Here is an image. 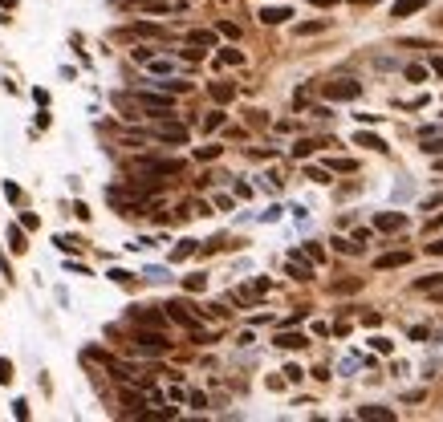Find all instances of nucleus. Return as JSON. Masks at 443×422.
<instances>
[{
    "mask_svg": "<svg viewBox=\"0 0 443 422\" xmlns=\"http://www.w3.org/2000/svg\"><path fill=\"white\" fill-rule=\"evenodd\" d=\"M8 248H12L17 256L29 248V244H25V223H21V227H8Z\"/></svg>",
    "mask_w": 443,
    "mask_h": 422,
    "instance_id": "nucleus-16",
    "label": "nucleus"
},
{
    "mask_svg": "<svg viewBox=\"0 0 443 422\" xmlns=\"http://www.w3.org/2000/svg\"><path fill=\"white\" fill-rule=\"evenodd\" d=\"M358 419H370V422H395V410H391V406H358Z\"/></svg>",
    "mask_w": 443,
    "mask_h": 422,
    "instance_id": "nucleus-9",
    "label": "nucleus"
},
{
    "mask_svg": "<svg viewBox=\"0 0 443 422\" xmlns=\"http://www.w3.org/2000/svg\"><path fill=\"white\" fill-rule=\"evenodd\" d=\"M354 142H358V146H370V151H391V146H387L378 134H358Z\"/></svg>",
    "mask_w": 443,
    "mask_h": 422,
    "instance_id": "nucleus-21",
    "label": "nucleus"
},
{
    "mask_svg": "<svg viewBox=\"0 0 443 422\" xmlns=\"http://www.w3.org/2000/svg\"><path fill=\"white\" fill-rule=\"evenodd\" d=\"M293 12L289 8H261V25H285Z\"/></svg>",
    "mask_w": 443,
    "mask_h": 422,
    "instance_id": "nucleus-14",
    "label": "nucleus"
},
{
    "mask_svg": "<svg viewBox=\"0 0 443 422\" xmlns=\"http://www.w3.org/2000/svg\"><path fill=\"white\" fill-rule=\"evenodd\" d=\"M0 381H4V386H8V381H12V366H8V362H4V357H0Z\"/></svg>",
    "mask_w": 443,
    "mask_h": 422,
    "instance_id": "nucleus-40",
    "label": "nucleus"
},
{
    "mask_svg": "<svg viewBox=\"0 0 443 422\" xmlns=\"http://www.w3.org/2000/svg\"><path fill=\"white\" fill-rule=\"evenodd\" d=\"M208 89H212L216 102H232V98H236V85H228V82H212Z\"/></svg>",
    "mask_w": 443,
    "mask_h": 422,
    "instance_id": "nucleus-17",
    "label": "nucleus"
},
{
    "mask_svg": "<svg viewBox=\"0 0 443 422\" xmlns=\"http://www.w3.org/2000/svg\"><path fill=\"white\" fill-rule=\"evenodd\" d=\"M147 69H151V74H159V78H163V74H171V69H175V65H171V61H163V57H151V61H147Z\"/></svg>",
    "mask_w": 443,
    "mask_h": 422,
    "instance_id": "nucleus-24",
    "label": "nucleus"
},
{
    "mask_svg": "<svg viewBox=\"0 0 443 422\" xmlns=\"http://www.w3.org/2000/svg\"><path fill=\"white\" fill-rule=\"evenodd\" d=\"M431 69H435V74L443 78V57H431Z\"/></svg>",
    "mask_w": 443,
    "mask_h": 422,
    "instance_id": "nucleus-43",
    "label": "nucleus"
},
{
    "mask_svg": "<svg viewBox=\"0 0 443 422\" xmlns=\"http://www.w3.org/2000/svg\"><path fill=\"white\" fill-rule=\"evenodd\" d=\"M354 4H378V0H354Z\"/></svg>",
    "mask_w": 443,
    "mask_h": 422,
    "instance_id": "nucleus-46",
    "label": "nucleus"
},
{
    "mask_svg": "<svg viewBox=\"0 0 443 422\" xmlns=\"http://www.w3.org/2000/svg\"><path fill=\"white\" fill-rule=\"evenodd\" d=\"M131 170L134 175H159V179H167V175H179V163L175 159H134Z\"/></svg>",
    "mask_w": 443,
    "mask_h": 422,
    "instance_id": "nucleus-1",
    "label": "nucleus"
},
{
    "mask_svg": "<svg viewBox=\"0 0 443 422\" xmlns=\"http://www.w3.org/2000/svg\"><path fill=\"white\" fill-rule=\"evenodd\" d=\"M167 317H171V321H179L183 329H199V313H195L187 300H171V304H167Z\"/></svg>",
    "mask_w": 443,
    "mask_h": 422,
    "instance_id": "nucleus-4",
    "label": "nucleus"
},
{
    "mask_svg": "<svg viewBox=\"0 0 443 422\" xmlns=\"http://www.w3.org/2000/svg\"><path fill=\"white\" fill-rule=\"evenodd\" d=\"M423 8H427V0H395L391 16H411V12H423Z\"/></svg>",
    "mask_w": 443,
    "mask_h": 422,
    "instance_id": "nucleus-12",
    "label": "nucleus"
},
{
    "mask_svg": "<svg viewBox=\"0 0 443 422\" xmlns=\"http://www.w3.org/2000/svg\"><path fill=\"white\" fill-rule=\"evenodd\" d=\"M220 126H224V114L220 110H212V114L204 118V130H220Z\"/></svg>",
    "mask_w": 443,
    "mask_h": 422,
    "instance_id": "nucleus-29",
    "label": "nucleus"
},
{
    "mask_svg": "<svg viewBox=\"0 0 443 422\" xmlns=\"http://www.w3.org/2000/svg\"><path fill=\"white\" fill-rule=\"evenodd\" d=\"M191 252H195V240H183V244L175 248V260H187Z\"/></svg>",
    "mask_w": 443,
    "mask_h": 422,
    "instance_id": "nucleus-33",
    "label": "nucleus"
},
{
    "mask_svg": "<svg viewBox=\"0 0 443 422\" xmlns=\"http://www.w3.org/2000/svg\"><path fill=\"white\" fill-rule=\"evenodd\" d=\"M131 317H134V325H142V329H163L167 325V313H155V309H134Z\"/></svg>",
    "mask_w": 443,
    "mask_h": 422,
    "instance_id": "nucleus-6",
    "label": "nucleus"
},
{
    "mask_svg": "<svg viewBox=\"0 0 443 422\" xmlns=\"http://www.w3.org/2000/svg\"><path fill=\"white\" fill-rule=\"evenodd\" d=\"M415 289H419V293H435V289H443V272H435V276H423V280H415Z\"/></svg>",
    "mask_w": 443,
    "mask_h": 422,
    "instance_id": "nucleus-20",
    "label": "nucleus"
},
{
    "mask_svg": "<svg viewBox=\"0 0 443 422\" xmlns=\"http://www.w3.org/2000/svg\"><path fill=\"white\" fill-rule=\"evenodd\" d=\"M358 93H362V82H350V78L325 82V98H329V102H354Z\"/></svg>",
    "mask_w": 443,
    "mask_h": 422,
    "instance_id": "nucleus-3",
    "label": "nucleus"
},
{
    "mask_svg": "<svg viewBox=\"0 0 443 422\" xmlns=\"http://www.w3.org/2000/svg\"><path fill=\"white\" fill-rule=\"evenodd\" d=\"M407 260H411L407 252H387V256H378V260H374V268H382V272H387V268H402Z\"/></svg>",
    "mask_w": 443,
    "mask_h": 422,
    "instance_id": "nucleus-13",
    "label": "nucleus"
},
{
    "mask_svg": "<svg viewBox=\"0 0 443 422\" xmlns=\"http://www.w3.org/2000/svg\"><path fill=\"white\" fill-rule=\"evenodd\" d=\"M370 345H374L378 353H391V349H395V341H391V337H374V341H370Z\"/></svg>",
    "mask_w": 443,
    "mask_h": 422,
    "instance_id": "nucleus-35",
    "label": "nucleus"
},
{
    "mask_svg": "<svg viewBox=\"0 0 443 422\" xmlns=\"http://www.w3.org/2000/svg\"><path fill=\"white\" fill-rule=\"evenodd\" d=\"M220 33H224V37H232V41H236V37H240V29H236V25H232V21H220Z\"/></svg>",
    "mask_w": 443,
    "mask_h": 422,
    "instance_id": "nucleus-37",
    "label": "nucleus"
},
{
    "mask_svg": "<svg viewBox=\"0 0 443 422\" xmlns=\"http://www.w3.org/2000/svg\"><path fill=\"white\" fill-rule=\"evenodd\" d=\"M374 227H378V232H402V227H407V215H402V211H378V215H374Z\"/></svg>",
    "mask_w": 443,
    "mask_h": 422,
    "instance_id": "nucleus-5",
    "label": "nucleus"
},
{
    "mask_svg": "<svg viewBox=\"0 0 443 422\" xmlns=\"http://www.w3.org/2000/svg\"><path fill=\"white\" fill-rule=\"evenodd\" d=\"M155 134H159L163 142H179V146L187 142V126H179V122H163V126L155 130Z\"/></svg>",
    "mask_w": 443,
    "mask_h": 422,
    "instance_id": "nucleus-8",
    "label": "nucleus"
},
{
    "mask_svg": "<svg viewBox=\"0 0 443 422\" xmlns=\"http://www.w3.org/2000/svg\"><path fill=\"white\" fill-rule=\"evenodd\" d=\"M122 4H134V8H147V12H167V8H179L175 0H122Z\"/></svg>",
    "mask_w": 443,
    "mask_h": 422,
    "instance_id": "nucleus-10",
    "label": "nucleus"
},
{
    "mask_svg": "<svg viewBox=\"0 0 443 422\" xmlns=\"http://www.w3.org/2000/svg\"><path fill=\"white\" fill-rule=\"evenodd\" d=\"M310 4H317V8H334L338 0H310Z\"/></svg>",
    "mask_w": 443,
    "mask_h": 422,
    "instance_id": "nucleus-44",
    "label": "nucleus"
},
{
    "mask_svg": "<svg viewBox=\"0 0 443 422\" xmlns=\"http://www.w3.org/2000/svg\"><path fill=\"white\" fill-rule=\"evenodd\" d=\"M134 345H138L142 353H167V349H171V341L163 337L159 329H138V333H134Z\"/></svg>",
    "mask_w": 443,
    "mask_h": 422,
    "instance_id": "nucleus-2",
    "label": "nucleus"
},
{
    "mask_svg": "<svg viewBox=\"0 0 443 422\" xmlns=\"http://www.w3.org/2000/svg\"><path fill=\"white\" fill-rule=\"evenodd\" d=\"M134 102H138V106H147V110H155V114L171 110V93H134Z\"/></svg>",
    "mask_w": 443,
    "mask_h": 422,
    "instance_id": "nucleus-7",
    "label": "nucleus"
},
{
    "mask_svg": "<svg viewBox=\"0 0 443 422\" xmlns=\"http://www.w3.org/2000/svg\"><path fill=\"white\" fill-rule=\"evenodd\" d=\"M305 179H313V183H329V170H321V167H310V170H305Z\"/></svg>",
    "mask_w": 443,
    "mask_h": 422,
    "instance_id": "nucleus-31",
    "label": "nucleus"
},
{
    "mask_svg": "<svg viewBox=\"0 0 443 422\" xmlns=\"http://www.w3.org/2000/svg\"><path fill=\"white\" fill-rule=\"evenodd\" d=\"M21 223H25V227H29V232H37V227H41V219H37V215H33V211H25V215H21Z\"/></svg>",
    "mask_w": 443,
    "mask_h": 422,
    "instance_id": "nucleus-36",
    "label": "nucleus"
},
{
    "mask_svg": "<svg viewBox=\"0 0 443 422\" xmlns=\"http://www.w3.org/2000/svg\"><path fill=\"white\" fill-rule=\"evenodd\" d=\"M12 4H17V0H0V8H12Z\"/></svg>",
    "mask_w": 443,
    "mask_h": 422,
    "instance_id": "nucleus-45",
    "label": "nucleus"
},
{
    "mask_svg": "<svg viewBox=\"0 0 443 422\" xmlns=\"http://www.w3.org/2000/svg\"><path fill=\"white\" fill-rule=\"evenodd\" d=\"M329 29V21H305V25H297V37H313V33H325Z\"/></svg>",
    "mask_w": 443,
    "mask_h": 422,
    "instance_id": "nucleus-19",
    "label": "nucleus"
},
{
    "mask_svg": "<svg viewBox=\"0 0 443 422\" xmlns=\"http://www.w3.org/2000/svg\"><path fill=\"white\" fill-rule=\"evenodd\" d=\"M427 252H431V256H443V236H440V240H431V244H427Z\"/></svg>",
    "mask_w": 443,
    "mask_h": 422,
    "instance_id": "nucleus-42",
    "label": "nucleus"
},
{
    "mask_svg": "<svg viewBox=\"0 0 443 422\" xmlns=\"http://www.w3.org/2000/svg\"><path fill=\"white\" fill-rule=\"evenodd\" d=\"M277 345H281V349H305V345H310V337H305V333H277Z\"/></svg>",
    "mask_w": 443,
    "mask_h": 422,
    "instance_id": "nucleus-11",
    "label": "nucleus"
},
{
    "mask_svg": "<svg viewBox=\"0 0 443 422\" xmlns=\"http://www.w3.org/2000/svg\"><path fill=\"white\" fill-rule=\"evenodd\" d=\"M423 151H427V155H443V138H431V134H423Z\"/></svg>",
    "mask_w": 443,
    "mask_h": 422,
    "instance_id": "nucleus-27",
    "label": "nucleus"
},
{
    "mask_svg": "<svg viewBox=\"0 0 443 422\" xmlns=\"http://www.w3.org/2000/svg\"><path fill=\"white\" fill-rule=\"evenodd\" d=\"M131 33H134V37H167V29H159V25H147V21H138Z\"/></svg>",
    "mask_w": 443,
    "mask_h": 422,
    "instance_id": "nucleus-18",
    "label": "nucleus"
},
{
    "mask_svg": "<svg viewBox=\"0 0 443 422\" xmlns=\"http://www.w3.org/2000/svg\"><path fill=\"white\" fill-rule=\"evenodd\" d=\"M12 414L25 422V419H29V402H25V398H17V402H12Z\"/></svg>",
    "mask_w": 443,
    "mask_h": 422,
    "instance_id": "nucleus-34",
    "label": "nucleus"
},
{
    "mask_svg": "<svg viewBox=\"0 0 443 422\" xmlns=\"http://www.w3.org/2000/svg\"><path fill=\"white\" fill-rule=\"evenodd\" d=\"M305 252H310V260H313V264H321V260H325V252H321L317 244H305Z\"/></svg>",
    "mask_w": 443,
    "mask_h": 422,
    "instance_id": "nucleus-38",
    "label": "nucleus"
},
{
    "mask_svg": "<svg viewBox=\"0 0 443 422\" xmlns=\"http://www.w3.org/2000/svg\"><path fill=\"white\" fill-rule=\"evenodd\" d=\"M329 170H358L354 159H329Z\"/></svg>",
    "mask_w": 443,
    "mask_h": 422,
    "instance_id": "nucleus-30",
    "label": "nucleus"
},
{
    "mask_svg": "<svg viewBox=\"0 0 443 422\" xmlns=\"http://www.w3.org/2000/svg\"><path fill=\"white\" fill-rule=\"evenodd\" d=\"M220 65H244V53L240 49H220Z\"/></svg>",
    "mask_w": 443,
    "mask_h": 422,
    "instance_id": "nucleus-23",
    "label": "nucleus"
},
{
    "mask_svg": "<svg viewBox=\"0 0 443 422\" xmlns=\"http://www.w3.org/2000/svg\"><path fill=\"white\" fill-rule=\"evenodd\" d=\"M57 248H61V252H78L82 240H78V236H57Z\"/></svg>",
    "mask_w": 443,
    "mask_h": 422,
    "instance_id": "nucleus-25",
    "label": "nucleus"
},
{
    "mask_svg": "<svg viewBox=\"0 0 443 422\" xmlns=\"http://www.w3.org/2000/svg\"><path fill=\"white\" fill-rule=\"evenodd\" d=\"M313 146H321V142H313V138H301V142L293 146V155H297V159H305V155H310Z\"/></svg>",
    "mask_w": 443,
    "mask_h": 422,
    "instance_id": "nucleus-28",
    "label": "nucleus"
},
{
    "mask_svg": "<svg viewBox=\"0 0 443 422\" xmlns=\"http://www.w3.org/2000/svg\"><path fill=\"white\" fill-rule=\"evenodd\" d=\"M423 78H427L423 65H407V82H423Z\"/></svg>",
    "mask_w": 443,
    "mask_h": 422,
    "instance_id": "nucleus-32",
    "label": "nucleus"
},
{
    "mask_svg": "<svg viewBox=\"0 0 443 422\" xmlns=\"http://www.w3.org/2000/svg\"><path fill=\"white\" fill-rule=\"evenodd\" d=\"M285 378H289V381H301V378H305V370H301V366H289V370H285Z\"/></svg>",
    "mask_w": 443,
    "mask_h": 422,
    "instance_id": "nucleus-39",
    "label": "nucleus"
},
{
    "mask_svg": "<svg viewBox=\"0 0 443 422\" xmlns=\"http://www.w3.org/2000/svg\"><path fill=\"white\" fill-rule=\"evenodd\" d=\"M183 289H187V293H204V289H208V276H187Z\"/></svg>",
    "mask_w": 443,
    "mask_h": 422,
    "instance_id": "nucleus-26",
    "label": "nucleus"
},
{
    "mask_svg": "<svg viewBox=\"0 0 443 422\" xmlns=\"http://www.w3.org/2000/svg\"><path fill=\"white\" fill-rule=\"evenodd\" d=\"M289 276H297V280H310L313 268H310V264H305V260H301L297 252H293V260H289Z\"/></svg>",
    "mask_w": 443,
    "mask_h": 422,
    "instance_id": "nucleus-15",
    "label": "nucleus"
},
{
    "mask_svg": "<svg viewBox=\"0 0 443 422\" xmlns=\"http://www.w3.org/2000/svg\"><path fill=\"white\" fill-rule=\"evenodd\" d=\"M195 155H199V159H216V155H220V146H199Z\"/></svg>",
    "mask_w": 443,
    "mask_h": 422,
    "instance_id": "nucleus-41",
    "label": "nucleus"
},
{
    "mask_svg": "<svg viewBox=\"0 0 443 422\" xmlns=\"http://www.w3.org/2000/svg\"><path fill=\"white\" fill-rule=\"evenodd\" d=\"M187 41H191V45H204V49H212V45H216V33H208V29H195Z\"/></svg>",
    "mask_w": 443,
    "mask_h": 422,
    "instance_id": "nucleus-22",
    "label": "nucleus"
}]
</instances>
